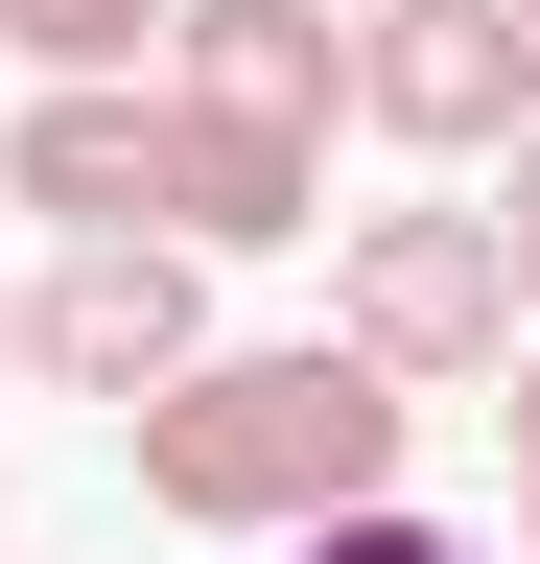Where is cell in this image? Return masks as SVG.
<instances>
[{
    "label": "cell",
    "instance_id": "cell-1",
    "mask_svg": "<svg viewBox=\"0 0 540 564\" xmlns=\"http://www.w3.org/2000/svg\"><path fill=\"white\" fill-rule=\"evenodd\" d=\"M118 447H142V518H188V541H329V518H376V494H399L423 400L353 377L329 329H283V352H188Z\"/></svg>",
    "mask_w": 540,
    "mask_h": 564
},
{
    "label": "cell",
    "instance_id": "cell-2",
    "mask_svg": "<svg viewBox=\"0 0 540 564\" xmlns=\"http://www.w3.org/2000/svg\"><path fill=\"white\" fill-rule=\"evenodd\" d=\"M329 352L399 377V400L517 377V282H494V236H470V212H353V236H329Z\"/></svg>",
    "mask_w": 540,
    "mask_h": 564
},
{
    "label": "cell",
    "instance_id": "cell-3",
    "mask_svg": "<svg viewBox=\"0 0 540 564\" xmlns=\"http://www.w3.org/2000/svg\"><path fill=\"white\" fill-rule=\"evenodd\" d=\"M188 352H212V259H165V236H71L24 282V377L47 400H118V423H142Z\"/></svg>",
    "mask_w": 540,
    "mask_h": 564
},
{
    "label": "cell",
    "instance_id": "cell-4",
    "mask_svg": "<svg viewBox=\"0 0 540 564\" xmlns=\"http://www.w3.org/2000/svg\"><path fill=\"white\" fill-rule=\"evenodd\" d=\"M353 118L423 141V165H494V141L540 118V47L494 24V0H376L353 24Z\"/></svg>",
    "mask_w": 540,
    "mask_h": 564
},
{
    "label": "cell",
    "instance_id": "cell-5",
    "mask_svg": "<svg viewBox=\"0 0 540 564\" xmlns=\"http://www.w3.org/2000/svg\"><path fill=\"white\" fill-rule=\"evenodd\" d=\"M142 236L165 259H283V236H329V141H258V118L142 95Z\"/></svg>",
    "mask_w": 540,
    "mask_h": 564
},
{
    "label": "cell",
    "instance_id": "cell-6",
    "mask_svg": "<svg viewBox=\"0 0 540 564\" xmlns=\"http://www.w3.org/2000/svg\"><path fill=\"white\" fill-rule=\"evenodd\" d=\"M165 95L258 118V141H329L353 118V24H306V0H165Z\"/></svg>",
    "mask_w": 540,
    "mask_h": 564
},
{
    "label": "cell",
    "instance_id": "cell-7",
    "mask_svg": "<svg viewBox=\"0 0 540 564\" xmlns=\"http://www.w3.org/2000/svg\"><path fill=\"white\" fill-rule=\"evenodd\" d=\"M0 188L47 212V259H71V236H142V95H24V118H0Z\"/></svg>",
    "mask_w": 540,
    "mask_h": 564
},
{
    "label": "cell",
    "instance_id": "cell-8",
    "mask_svg": "<svg viewBox=\"0 0 540 564\" xmlns=\"http://www.w3.org/2000/svg\"><path fill=\"white\" fill-rule=\"evenodd\" d=\"M0 47H24L47 95H142V70H165V0H0Z\"/></svg>",
    "mask_w": 540,
    "mask_h": 564
},
{
    "label": "cell",
    "instance_id": "cell-9",
    "mask_svg": "<svg viewBox=\"0 0 540 564\" xmlns=\"http://www.w3.org/2000/svg\"><path fill=\"white\" fill-rule=\"evenodd\" d=\"M470 236H494V282H517V352H540V118L494 141V212H470Z\"/></svg>",
    "mask_w": 540,
    "mask_h": 564
},
{
    "label": "cell",
    "instance_id": "cell-10",
    "mask_svg": "<svg viewBox=\"0 0 540 564\" xmlns=\"http://www.w3.org/2000/svg\"><path fill=\"white\" fill-rule=\"evenodd\" d=\"M283 564H494V541H447V518H399V494H376V518H329V541H283Z\"/></svg>",
    "mask_w": 540,
    "mask_h": 564
},
{
    "label": "cell",
    "instance_id": "cell-11",
    "mask_svg": "<svg viewBox=\"0 0 540 564\" xmlns=\"http://www.w3.org/2000/svg\"><path fill=\"white\" fill-rule=\"evenodd\" d=\"M494 423H517V541H540V352H517V377H494Z\"/></svg>",
    "mask_w": 540,
    "mask_h": 564
},
{
    "label": "cell",
    "instance_id": "cell-12",
    "mask_svg": "<svg viewBox=\"0 0 540 564\" xmlns=\"http://www.w3.org/2000/svg\"><path fill=\"white\" fill-rule=\"evenodd\" d=\"M0 377H24V282H0Z\"/></svg>",
    "mask_w": 540,
    "mask_h": 564
},
{
    "label": "cell",
    "instance_id": "cell-13",
    "mask_svg": "<svg viewBox=\"0 0 540 564\" xmlns=\"http://www.w3.org/2000/svg\"><path fill=\"white\" fill-rule=\"evenodd\" d=\"M306 24H376V0H306Z\"/></svg>",
    "mask_w": 540,
    "mask_h": 564
},
{
    "label": "cell",
    "instance_id": "cell-14",
    "mask_svg": "<svg viewBox=\"0 0 540 564\" xmlns=\"http://www.w3.org/2000/svg\"><path fill=\"white\" fill-rule=\"evenodd\" d=\"M494 24H517V47H540V0H494Z\"/></svg>",
    "mask_w": 540,
    "mask_h": 564
}]
</instances>
